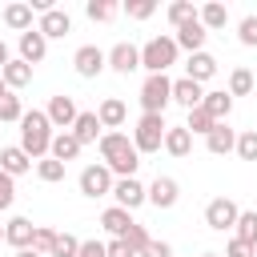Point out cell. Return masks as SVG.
Instances as JSON below:
<instances>
[{"instance_id": "obj_17", "label": "cell", "mask_w": 257, "mask_h": 257, "mask_svg": "<svg viewBox=\"0 0 257 257\" xmlns=\"http://www.w3.org/2000/svg\"><path fill=\"white\" fill-rule=\"evenodd\" d=\"M0 169H4L8 177H20V173L32 169V157H28L20 145H8V149H0Z\"/></svg>"}, {"instance_id": "obj_22", "label": "cell", "mask_w": 257, "mask_h": 257, "mask_svg": "<svg viewBox=\"0 0 257 257\" xmlns=\"http://www.w3.org/2000/svg\"><path fill=\"white\" fill-rule=\"evenodd\" d=\"M80 149H84V145H80V141H76L72 133H56V137H52V149H48V153H52V157H56L60 165H68V161H76V157H80Z\"/></svg>"}, {"instance_id": "obj_26", "label": "cell", "mask_w": 257, "mask_h": 257, "mask_svg": "<svg viewBox=\"0 0 257 257\" xmlns=\"http://www.w3.org/2000/svg\"><path fill=\"white\" fill-rule=\"evenodd\" d=\"M165 153H173V157H189V153H193V133H189L185 124L169 128V133H165Z\"/></svg>"}, {"instance_id": "obj_46", "label": "cell", "mask_w": 257, "mask_h": 257, "mask_svg": "<svg viewBox=\"0 0 257 257\" xmlns=\"http://www.w3.org/2000/svg\"><path fill=\"white\" fill-rule=\"evenodd\" d=\"M80 257H108V245H100V241H80Z\"/></svg>"}, {"instance_id": "obj_48", "label": "cell", "mask_w": 257, "mask_h": 257, "mask_svg": "<svg viewBox=\"0 0 257 257\" xmlns=\"http://www.w3.org/2000/svg\"><path fill=\"white\" fill-rule=\"evenodd\" d=\"M8 60H12V56H8V44L0 40V72H4V64H8Z\"/></svg>"}, {"instance_id": "obj_10", "label": "cell", "mask_w": 257, "mask_h": 257, "mask_svg": "<svg viewBox=\"0 0 257 257\" xmlns=\"http://www.w3.org/2000/svg\"><path fill=\"white\" fill-rule=\"evenodd\" d=\"M112 197H116V205H120V209H128V213H133L141 201H149V189H145L137 177H120V181L112 185Z\"/></svg>"}, {"instance_id": "obj_38", "label": "cell", "mask_w": 257, "mask_h": 257, "mask_svg": "<svg viewBox=\"0 0 257 257\" xmlns=\"http://www.w3.org/2000/svg\"><path fill=\"white\" fill-rule=\"evenodd\" d=\"M153 12H157L153 0H128V4H124V16H128V20H149Z\"/></svg>"}, {"instance_id": "obj_4", "label": "cell", "mask_w": 257, "mask_h": 257, "mask_svg": "<svg viewBox=\"0 0 257 257\" xmlns=\"http://www.w3.org/2000/svg\"><path fill=\"white\" fill-rule=\"evenodd\" d=\"M165 133H169L165 112H145V116L137 120V128H133L137 153H157V149H165Z\"/></svg>"}, {"instance_id": "obj_42", "label": "cell", "mask_w": 257, "mask_h": 257, "mask_svg": "<svg viewBox=\"0 0 257 257\" xmlns=\"http://www.w3.org/2000/svg\"><path fill=\"white\" fill-rule=\"evenodd\" d=\"M84 12H88V20H112V12H116V8H112L108 0H88V8H84Z\"/></svg>"}, {"instance_id": "obj_45", "label": "cell", "mask_w": 257, "mask_h": 257, "mask_svg": "<svg viewBox=\"0 0 257 257\" xmlns=\"http://www.w3.org/2000/svg\"><path fill=\"white\" fill-rule=\"evenodd\" d=\"M108 257H137V249H133L124 237H112V245H108Z\"/></svg>"}, {"instance_id": "obj_8", "label": "cell", "mask_w": 257, "mask_h": 257, "mask_svg": "<svg viewBox=\"0 0 257 257\" xmlns=\"http://www.w3.org/2000/svg\"><path fill=\"white\" fill-rule=\"evenodd\" d=\"M72 68H76L80 76H88V80H92V76H100V72L108 68V52H100L96 44H80V48H76V56H72Z\"/></svg>"}, {"instance_id": "obj_15", "label": "cell", "mask_w": 257, "mask_h": 257, "mask_svg": "<svg viewBox=\"0 0 257 257\" xmlns=\"http://www.w3.org/2000/svg\"><path fill=\"white\" fill-rule=\"evenodd\" d=\"M40 36L44 40H52V36H64L68 28H72V20H68V12H60V8H48V12H40Z\"/></svg>"}, {"instance_id": "obj_31", "label": "cell", "mask_w": 257, "mask_h": 257, "mask_svg": "<svg viewBox=\"0 0 257 257\" xmlns=\"http://www.w3.org/2000/svg\"><path fill=\"white\" fill-rule=\"evenodd\" d=\"M197 16H201V24H205V32H209V28H225V20H229V12H225V4H205V8L197 12Z\"/></svg>"}, {"instance_id": "obj_13", "label": "cell", "mask_w": 257, "mask_h": 257, "mask_svg": "<svg viewBox=\"0 0 257 257\" xmlns=\"http://www.w3.org/2000/svg\"><path fill=\"white\" fill-rule=\"evenodd\" d=\"M205 24H201V16H193V20H185L181 28H177V48H189V52H201V44H205Z\"/></svg>"}, {"instance_id": "obj_5", "label": "cell", "mask_w": 257, "mask_h": 257, "mask_svg": "<svg viewBox=\"0 0 257 257\" xmlns=\"http://www.w3.org/2000/svg\"><path fill=\"white\" fill-rule=\"evenodd\" d=\"M169 100H173V80H169L165 72H157V76H149V80L141 84V104H145V112H165Z\"/></svg>"}, {"instance_id": "obj_27", "label": "cell", "mask_w": 257, "mask_h": 257, "mask_svg": "<svg viewBox=\"0 0 257 257\" xmlns=\"http://www.w3.org/2000/svg\"><path fill=\"white\" fill-rule=\"evenodd\" d=\"M4 24L16 28L20 36L32 32V4H8V8H4Z\"/></svg>"}, {"instance_id": "obj_7", "label": "cell", "mask_w": 257, "mask_h": 257, "mask_svg": "<svg viewBox=\"0 0 257 257\" xmlns=\"http://www.w3.org/2000/svg\"><path fill=\"white\" fill-rule=\"evenodd\" d=\"M112 185H116V181H112V169H108V165H88V169L80 173V193L92 197V201H96V197H108Z\"/></svg>"}, {"instance_id": "obj_43", "label": "cell", "mask_w": 257, "mask_h": 257, "mask_svg": "<svg viewBox=\"0 0 257 257\" xmlns=\"http://www.w3.org/2000/svg\"><path fill=\"white\" fill-rule=\"evenodd\" d=\"M225 257H257V245H249V241L233 237V241L225 245Z\"/></svg>"}, {"instance_id": "obj_52", "label": "cell", "mask_w": 257, "mask_h": 257, "mask_svg": "<svg viewBox=\"0 0 257 257\" xmlns=\"http://www.w3.org/2000/svg\"><path fill=\"white\" fill-rule=\"evenodd\" d=\"M0 241H4V225H0Z\"/></svg>"}, {"instance_id": "obj_3", "label": "cell", "mask_w": 257, "mask_h": 257, "mask_svg": "<svg viewBox=\"0 0 257 257\" xmlns=\"http://www.w3.org/2000/svg\"><path fill=\"white\" fill-rule=\"evenodd\" d=\"M173 64H177V40H173V36H153V40L141 48V68H149V76L169 72Z\"/></svg>"}, {"instance_id": "obj_32", "label": "cell", "mask_w": 257, "mask_h": 257, "mask_svg": "<svg viewBox=\"0 0 257 257\" xmlns=\"http://www.w3.org/2000/svg\"><path fill=\"white\" fill-rule=\"evenodd\" d=\"M48 257H80V237H72V233H56V245H52Z\"/></svg>"}, {"instance_id": "obj_35", "label": "cell", "mask_w": 257, "mask_h": 257, "mask_svg": "<svg viewBox=\"0 0 257 257\" xmlns=\"http://www.w3.org/2000/svg\"><path fill=\"white\" fill-rule=\"evenodd\" d=\"M237 237L249 241V245H257V213H253V209L237 217Z\"/></svg>"}, {"instance_id": "obj_41", "label": "cell", "mask_w": 257, "mask_h": 257, "mask_svg": "<svg viewBox=\"0 0 257 257\" xmlns=\"http://www.w3.org/2000/svg\"><path fill=\"white\" fill-rule=\"evenodd\" d=\"M12 197H16V177H8V173L0 169V213L12 205Z\"/></svg>"}, {"instance_id": "obj_23", "label": "cell", "mask_w": 257, "mask_h": 257, "mask_svg": "<svg viewBox=\"0 0 257 257\" xmlns=\"http://www.w3.org/2000/svg\"><path fill=\"white\" fill-rule=\"evenodd\" d=\"M209 76H217V60L201 48V52H193L189 56V80H197V84H205Z\"/></svg>"}, {"instance_id": "obj_16", "label": "cell", "mask_w": 257, "mask_h": 257, "mask_svg": "<svg viewBox=\"0 0 257 257\" xmlns=\"http://www.w3.org/2000/svg\"><path fill=\"white\" fill-rule=\"evenodd\" d=\"M44 52H48V40L40 36V28H32V32L20 36V60H24V64H40Z\"/></svg>"}, {"instance_id": "obj_34", "label": "cell", "mask_w": 257, "mask_h": 257, "mask_svg": "<svg viewBox=\"0 0 257 257\" xmlns=\"http://www.w3.org/2000/svg\"><path fill=\"white\" fill-rule=\"evenodd\" d=\"M237 157L241 161H257V128L237 133Z\"/></svg>"}, {"instance_id": "obj_33", "label": "cell", "mask_w": 257, "mask_h": 257, "mask_svg": "<svg viewBox=\"0 0 257 257\" xmlns=\"http://www.w3.org/2000/svg\"><path fill=\"white\" fill-rule=\"evenodd\" d=\"M36 177L48 181V185H56V181H64V165H60L56 157H44V161L36 165Z\"/></svg>"}, {"instance_id": "obj_29", "label": "cell", "mask_w": 257, "mask_h": 257, "mask_svg": "<svg viewBox=\"0 0 257 257\" xmlns=\"http://www.w3.org/2000/svg\"><path fill=\"white\" fill-rule=\"evenodd\" d=\"M253 92V72L249 68H233L229 72V96H249Z\"/></svg>"}, {"instance_id": "obj_40", "label": "cell", "mask_w": 257, "mask_h": 257, "mask_svg": "<svg viewBox=\"0 0 257 257\" xmlns=\"http://www.w3.org/2000/svg\"><path fill=\"white\" fill-rule=\"evenodd\" d=\"M124 241H128V245L137 249V257H141V253L149 249V241H153V237L145 233V225H128V233H124Z\"/></svg>"}, {"instance_id": "obj_50", "label": "cell", "mask_w": 257, "mask_h": 257, "mask_svg": "<svg viewBox=\"0 0 257 257\" xmlns=\"http://www.w3.org/2000/svg\"><path fill=\"white\" fill-rule=\"evenodd\" d=\"M4 92H8V84H4V76H0V96H4Z\"/></svg>"}, {"instance_id": "obj_11", "label": "cell", "mask_w": 257, "mask_h": 257, "mask_svg": "<svg viewBox=\"0 0 257 257\" xmlns=\"http://www.w3.org/2000/svg\"><path fill=\"white\" fill-rule=\"evenodd\" d=\"M108 68L120 72V76L137 72V68H141V48H137V44H116V48L108 52Z\"/></svg>"}, {"instance_id": "obj_44", "label": "cell", "mask_w": 257, "mask_h": 257, "mask_svg": "<svg viewBox=\"0 0 257 257\" xmlns=\"http://www.w3.org/2000/svg\"><path fill=\"white\" fill-rule=\"evenodd\" d=\"M237 36H241V44H249V48H253V44H257V16H245Z\"/></svg>"}, {"instance_id": "obj_47", "label": "cell", "mask_w": 257, "mask_h": 257, "mask_svg": "<svg viewBox=\"0 0 257 257\" xmlns=\"http://www.w3.org/2000/svg\"><path fill=\"white\" fill-rule=\"evenodd\" d=\"M141 257H173V245L169 241H149V249Z\"/></svg>"}, {"instance_id": "obj_18", "label": "cell", "mask_w": 257, "mask_h": 257, "mask_svg": "<svg viewBox=\"0 0 257 257\" xmlns=\"http://www.w3.org/2000/svg\"><path fill=\"white\" fill-rule=\"evenodd\" d=\"M173 100H177V104H185V108H197V104L205 100V88H201L197 80L181 76V80H173Z\"/></svg>"}, {"instance_id": "obj_25", "label": "cell", "mask_w": 257, "mask_h": 257, "mask_svg": "<svg viewBox=\"0 0 257 257\" xmlns=\"http://www.w3.org/2000/svg\"><path fill=\"white\" fill-rule=\"evenodd\" d=\"M96 116H100V124H104V128H112V133H116V128L124 124V116H128V112H124V100H116V96H108V100H100V108H96Z\"/></svg>"}, {"instance_id": "obj_19", "label": "cell", "mask_w": 257, "mask_h": 257, "mask_svg": "<svg viewBox=\"0 0 257 257\" xmlns=\"http://www.w3.org/2000/svg\"><path fill=\"white\" fill-rule=\"evenodd\" d=\"M100 128H104V124H100V116H96V112H80V116H76V124H72V137H76L80 145H92V141H100V137H104Z\"/></svg>"}, {"instance_id": "obj_30", "label": "cell", "mask_w": 257, "mask_h": 257, "mask_svg": "<svg viewBox=\"0 0 257 257\" xmlns=\"http://www.w3.org/2000/svg\"><path fill=\"white\" fill-rule=\"evenodd\" d=\"M185 128H189V133H205V137H209V133L217 128V120H213V116H209V112L197 104V108H189V120H185Z\"/></svg>"}, {"instance_id": "obj_36", "label": "cell", "mask_w": 257, "mask_h": 257, "mask_svg": "<svg viewBox=\"0 0 257 257\" xmlns=\"http://www.w3.org/2000/svg\"><path fill=\"white\" fill-rule=\"evenodd\" d=\"M52 245H56V229H48V225H36V237H32V249L36 253H52Z\"/></svg>"}, {"instance_id": "obj_6", "label": "cell", "mask_w": 257, "mask_h": 257, "mask_svg": "<svg viewBox=\"0 0 257 257\" xmlns=\"http://www.w3.org/2000/svg\"><path fill=\"white\" fill-rule=\"evenodd\" d=\"M237 217H241V209H237V201H229V197H213V201L205 205V225L217 229V233L237 229Z\"/></svg>"}, {"instance_id": "obj_1", "label": "cell", "mask_w": 257, "mask_h": 257, "mask_svg": "<svg viewBox=\"0 0 257 257\" xmlns=\"http://www.w3.org/2000/svg\"><path fill=\"white\" fill-rule=\"evenodd\" d=\"M96 145H100V157H104V165H108L112 173H120V177H133V173H137L141 153H137V145H133L124 133H104Z\"/></svg>"}, {"instance_id": "obj_20", "label": "cell", "mask_w": 257, "mask_h": 257, "mask_svg": "<svg viewBox=\"0 0 257 257\" xmlns=\"http://www.w3.org/2000/svg\"><path fill=\"white\" fill-rule=\"evenodd\" d=\"M149 201H153L157 209H173V205H177V181H173V177H157V181L149 185Z\"/></svg>"}, {"instance_id": "obj_24", "label": "cell", "mask_w": 257, "mask_h": 257, "mask_svg": "<svg viewBox=\"0 0 257 257\" xmlns=\"http://www.w3.org/2000/svg\"><path fill=\"white\" fill-rule=\"evenodd\" d=\"M201 108H205V112L221 124V120H229V112H233V96H229V92H205Z\"/></svg>"}, {"instance_id": "obj_14", "label": "cell", "mask_w": 257, "mask_h": 257, "mask_svg": "<svg viewBox=\"0 0 257 257\" xmlns=\"http://www.w3.org/2000/svg\"><path fill=\"white\" fill-rule=\"evenodd\" d=\"M205 145H209V153L213 157H225V153H237V128H229L225 120L205 137Z\"/></svg>"}, {"instance_id": "obj_28", "label": "cell", "mask_w": 257, "mask_h": 257, "mask_svg": "<svg viewBox=\"0 0 257 257\" xmlns=\"http://www.w3.org/2000/svg\"><path fill=\"white\" fill-rule=\"evenodd\" d=\"M0 76H4V84H8V88H24V84L32 80V64H24V60H8Z\"/></svg>"}, {"instance_id": "obj_39", "label": "cell", "mask_w": 257, "mask_h": 257, "mask_svg": "<svg viewBox=\"0 0 257 257\" xmlns=\"http://www.w3.org/2000/svg\"><path fill=\"white\" fill-rule=\"evenodd\" d=\"M193 16H197V8H193L189 0H177V4H169V20H173L177 28H181L185 20H193Z\"/></svg>"}, {"instance_id": "obj_51", "label": "cell", "mask_w": 257, "mask_h": 257, "mask_svg": "<svg viewBox=\"0 0 257 257\" xmlns=\"http://www.w3.org/2000/svg\"><path fill=\"white\" fill-rule=\"evenodd\" d=\"M205 257H221V253H205Z\"/></svg>"}, {"instance_id": "obj_9", "label": "cell", "mask_w": 257, "mask_h": 257, "mask_svg": "<svg viewBox=\"0 0 257 257\" xmlns=\"http://www.w3.org/2000/svg\"><path fill=\"white\" fill-rule=\"evenodd\" d=\"M48 120H52V128H64V133H72V124H76V104H72V96H64V92H56L52 100H48Z\"/></svg>"}, {"instance_id": "obj_2", "label": "cell", "mask_w": 257, "mask_h": 257, "mask_svg": "<svg viewBox=\"0 0 257 257\" xmlns=\"http://www.w3.org/2000/svg\"><path fill=\"white\" fill-rule=\"evenodd\" d=\"M52 120H48V112H40V108H32V112H24V120H20V149L36 161V157H44L48 149H52Z\"/></svg>"}, {"instance_id": "obj_12", "label": "cell", "mask_w": 257, "mask_h": 257, "mask_svg": "<svg viewBox=\"0 0 257 257\" xmlns=\"http://www.w3.org/2000/svg\"><path fill=\"white\" fill-rule=\"evenodd\" d=\"M32 237H36V225H32L28 217H12V221L4 225V241L16 245V253H20V249H32Z\"/></svg>"}, {"instance_id": "obj_21", "label": "cell", "mask_w": 257, "mask_h": 257, "mask_svg": "<svg viewBox=\"0 0 257 257\" xmlns=\"http://www.w3.org/2000/svg\"><path fill=\"white\" fill-rule=\"evenodd\" d=\"M100 225H104L112 237H124V233H128V225H137V221H133V213H128V209H120V205H108V209L100 213Z\"/></svg>"}, {"instance_id": "obj_49", "label": "cell", "mask_w": 257, "mask_h": 257, "mask_svg": "<svg viewBox=\"0 0 257 257\" xmlns=\"http://www.w3.org/2000/svg\"><path fill=\"white\" fill-rule=\"evenodd\" d=\"M16 257H44V253H36V249H20Z\"/></svg>"}, {"instance_id": "obj_37", "label": "cell", "mask_w": 257, "mask_h": 257, "mask_svg": "<svg viewBox=\"0 0 257 257\" xmlns=\"http://www.w3.org/2000/svg\"><path fill=\"white\" fill-rule=\"evenodd\" d=\"M0 120H24L20 96H12V92H4V96H0Z\"/></svg>"}]
</instances>
